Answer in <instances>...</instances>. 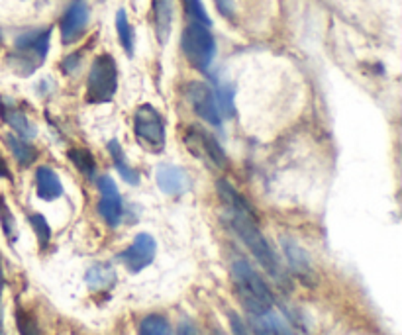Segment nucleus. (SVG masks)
Returning <instances> with one entry per match:
<instances>
[{
    "label": "nucleus",
    "instance_id": "f257e3e1",
    "mask_svg": "<svg viewBox=\"0 0 402 335\" xmlns=\"http://www.w3.org/2000/svg\"><path fill=\"white\" fill-rule=\"evenodd\" d=\"M232 281L239 302L252 318L265 316L273 310L275 298L267 287V282L261 279V274L252 267V263L244 257L234 259L232 263Z\"/></svg>",
    "mask_w": 402,
    "mask_h": 335
},
{
    "label": "nucleus",
    "instance_id": "f03ea898",
    "mask_svg": "<svg viewBox=\"0 0 402 335\" xmlns=\"http://www.w3.org/2000/svg\"><path fill=\"white\" fill-rule=\"evenodd\" d=\"M226 220L230 227L234 230V234L242 239L249 253L257 259V263L263 267V271L271 274L275 281H283L281 261L271 247V243L267 242V237L259 230L257 214H228L226 212Z\"/></svg>",
    "mask_w": 402,
    "mask_h": 335
},
{
    "label": "nucleus",
    "instance_id": "7ed1b4c3",
    "mask_svg": "<svg viewBox=\"0 0 402 335\" xmlns=\"http://www.w3.org/2000/svg\"><path fill=\"white\" fill-rule=\"evenodd\" d=\"M51 31L53 28L46 30L28 31L20 36L14 43V51L10 53V65L22 77H30L32 73L40 69L49 51V41H51Z\"/></svg>",
    "mask_w": 402,
    "mask_h": 335
},
{
    "label": "nucleus",
    "instance_id": "20e7f679",
    "mask_svg": "<svg viewBox=\"0 0 402 335\" xmlns=\"http://www.w3.org/2000/svg\"><path fill=\"white\" fill-rule=\"evenodd\" d=\"M118 91V65L110 53L96 55L87 77L85 100L88 104H106Z\"/></svg>",
    "mask_w": 402,
    "mask_h": 335
},
{
    "label": "nucleus",
    "instance_id": "39448f33",
    "mask_svg": "<svg viewBox=\"0 0 402 335\" xmlns=\"http://www.w3.org/2000/svg\"><path fill=\"white\" fill-rule=\"evenodd\" d=\"M181 51L185 59L190 63V67L206 73L212 65L216 55V39L208 26L190 22L181 36Z\"/></svg>",
    "mask_w": 402,
    "mask_h": 335
},
{
    "label": "nucleus",
    "instance_id": "423d86ee",
    "mask_svg": "<svg viewBox=\"0 0 402 335\" xmlns=\"http://www.w3.org/2000/svg\"><path fill=\"white\" fill-rule=\"evenodd\" d=\"M134 135L138 143L153 155L161 153L167 143L165 120L151 104H140L134 112Z\"/></svg>",
    "mask_w": 402,
    "mask_h": 335
},
{
    "label": "nucleus",
    "instance_id": "0eeeda50",
    "mask_svg": "<svg viewBox=\"0 0 402 335\" xmlns=\"http://www.w3.org/2000/svg\"><path fill=\"white\" fill-rule=\"evenodd\" d=\"M185 141H187V148L197 157L205 159L206 163H210L220 171L228 167L226 151L222 149L212 133H208L202 128H189V132L185 133Z\"/></svg>",
    "mask_w": 402,
    "mask_h": 335
},
{
    "label": "nucleus",
    "instance_id": "6e6552de",
    "mask_svg": "<svg viewBox=\"0 0 402 335\" xmlns=\"http://www.w3.org/2000/svg\"><path fill=\"white\" fill-rule=\"evenodd\" d=\"M185 96L189 100L190 108L195 110L198 118H202L214 128L222 125V114L216 104V96H214V88L208 86L202 81H190L187 88H185Z\"/></svg>",
    "mask_w": 402,
    "mask_h": 335
},
{
    "label": "nucleus",
    "instance_id": "1a4fd4ad",
    "mask_svg": "<svg viewBox=\"0 0 402 335\" xmlns=\"http://www.w3.org/2000/svg\"><path fill=\"white\" fill-rule=\"evenodd\" d=\"M158 253L155 237L150 234H138L134 242L126 249L118 253V261L126 267L130 273H142L145 267H150Z\"/></svg>",
    "mask_w": 402,
    "mask_h": 335
},
{
    "label": "nucleus",
    "instance_id": "9d476101",
    "mask_svg": "<svg viewBox=\"0 0 402 335\" xmlns=\"http://www.w3.org/2000/svg\"><path fill=\"white\" fill-rule=\"evenodd\" d=\"M88 18H91V8H88L87 2L85 0H73L69 8L65 10V14L61 16V22H59V34H61V41L65 46L77 41L85 34Z\"/></svg>",
    "mask_w": 402,
    "mask_h": 335
},
{
    "label": "nucleus",
    "instance_id": "9b49d317",
    "mask_svg": "<svg viewBox=\"0 0 402 335\" xmlns=\"http://www.w3.org/2000/svg\"><path fill=\"white\" fill-rule=\"evenodd\" d=\"M96 187L100 192V200H98V214L110 227H116L122 220V198H120L118 187L112 177L103 175L96 180Z\"/></svg>",
    "mask_w": 402,
    "mask_h": 335
},
{
    "label": "nucleus",
    "instance_id": "f8f14e48",
    "mask_svg": "<svg viewBox=\"0 0 402 335\" xmlns=\"http://www.w3.org/2000/svg\"><path fill=\"white\" fill-rule=\"evenodd\" d=\"M283 251H284V257H287V263L291 267V273L302 281L304 284H314L316 282V274H314V269H312V263H310V257H308L306 249L299 245V243L294 242V239H289V237H284L283 242Z\"/></svg>",
    "mask_w": 402,
    "mask_h": 335
},
{
    "label": "nucleus",
    "instance_id": "ddd939ff",
    "mask_svg": "<svg viewBox=\"0 0 402 335\" xmlns=\"http://www.w3.org/2000/svg\"><path fill=\"white\" fill-rule=\"evenodd\" d=\"M155 180H158V187L161 188V192H165L169 196H179L189 188L187 172L182 171L181 167L171 163L159 165Z\"/></svg>",
    "mask_w": 402,
    "mask_h": 335
},
{
    "label": "nucleus",
    "instance_id": "4468645a",
    "mask_svg": "<svg viewBox=\"0 0 402 335\" xmlns=\"http://www.w3.org/2000/svg\"><path fill=\"white\" fill-rule=\"evenodd\" d=\"M173 0H151V22L158 36V41L165 46L173 28Z\"/></svg>",
    "mask_w": 402,
    "mask_h": 335
},
{
    "label": "nucleus",
    "instance_id": "2eb2a0df",
    "mask_svg": "<svg viewBox=\"0 0 402 335\" xmlns=\"http://www.w3.org/2000/svg\"><path fill=\"white\" fill-rule=\"evenodd\" d=\"M0 118H2V120L16 132L18 138H22V140H32L34 135H36V128H34L32 122H30L24 112L18 110L12 102L0 100Z\"/></svg>",
    "mask_w": 402,
    "mask_h": 335
},
{
    "label": "nucleus",
    "instance_id": "dca6fc26",
    "mask_svg": "<svg viewBox=\"0 0 402 335\" xmlns=\"http://www.w3.org/2000/svg\"><path fill=\"white\" fill-rule=\"evenodd\" d=\"M36 190L41 200H48V202H53L63 196V185L57 177V172L48 165H41L36 171Z\"/></svg>",
    "mask_w": 402,
    "mask_h": 335
},
{
    "label": "nucleus",
    "instance_id": "f3484780",
    "mask_svg": "<svg viewBox=\"0 0 402 335\" xmlns=\"http://www.w3.org/2000/svg\"><path fill=\"white\" fill-rule=\"evenodd\" d=\"M4 143H6V148L10 149L12 157L18 161V165H22V167L32 165L34 161H36V157H38V151H36V148H34L32 143L28 140L18 138L16 133H6V135H4Z\"/></svg>",
    "mask_w": 402,
    "mask_h": 335
},
{
    "label": "nucleus",
    "instance_id": "a211bd4d",
    "mask_svg": "<svg viewBox=\"0 0 402 335\" xmlns=\"http://www.w3.org/2000/svg\"><path fill=\"white\" fill-rule=\"evenodd\" d=\"M108 153H110L114 167H116V171L120 172L122 180H126L128 185H138V182H140V175H138V171H135L132 165L128 163L126 153H124V149L120 148L118 141L112 140L110 143H108Z\"/></svg>",
    "mask_w": 402,
    "mask_h": 335
},
{
    "label": "nucleus",
    "instance_id": "6ab92c4d",
    "mask_svg": "<svg viewBox=\"0 0 402 335\" xmlns=\"http://www.w3.org/2000/svg\"><path fill=\"white\" fill-rule=\"evenodd\" d=\"M85 281H87L88 289L93 290H104L114 287L116 282V273L110 265H103V263H96L87 271L85 274Z\"/></svg>",
    "mask_w": 402,
    "mask_h": 335
},
{
    "label": "nucleus",
    "instance_id": "aec40b11",
    "mask_svg": "<svg viewBox=\"0 0 402 335\" xmlns=\"http://www.w3.org/2000/svg\"><path fill=\"white\" fill-rule=\"evenodd\" d=\"M67 157L71 159V163L79 169L87 179H93L96 172V161L93 153L85 148H73L67 151Z\"/></svg>",
    "mask_w": 402,
    "mask_h": 335
},
{
    "label": "nucleus",
    "instance_id": "412c9836",
    "mask_svg": "<svg viewBox=\"0 0 402 335\" xmlns=\"http://www.w3.org/2000/svg\"><path fill=\"white\" fill-rule=\"evenodd\" d=\"M116 34H118L120 46L124 47V51L128 55H134V30L130 26V20H128V14L124 8H120L116 12Z\"/></svg>",
    "mask_w": 402,
    "mask_h": 335
},
{
    "label": "nucleus",
    "instance_id": "4be33fe9",
    "mask_svg": "<svg viewBox=\"0 0 402 335\" xmlns=\"http://www.w3.org/2000/svg\"><path fill=\"white\" fill-rule=\"evenodd\" d=\"M138 335H171V326L161 314H150L140 321Z\"/></svg>",
    "mask_w": 402,
    "mask_h": 335
},
{
    "label": "nucleus",
    "instance_id": "5701e85b",
    "mask_svg": "<svg viewBox=\"0 0 402 335\" xmlns=\"http://www.w3.org/2000/svg\"><path fill=\"white\" fill-rule=\"evenodd\" d=\"M214 96H216V104H218V110H220L222 118L224 116L232 118L236 114V106H234V86H230V83L216 85V88H214Z\"/></svg>",
    "mask_w": 402,
    "mask_h": 335
},
{
    "label": "nucleus",
    "instance_id": "b1692460",
    "mask_svg": "<svg viewBox=\"0 0 402 335\" xmlns=\"http://www.w3.org/2000/svg\"><path fill=\"white\" fill-rule=\"evenodd\" d=\"M0 227H2V234L9 239V243H16L18 239V226L14 214L10 212L9 204L4 200V196H0Z\"/></svg>",
    "mask_w": 402,
    "mask_h": 335
},
{
    "label": "nucleus",
    "instance_id": "393cba45",
    "mask_svg": "<svg viewBox=\"0 0 402 335\" xmlns=\"http://www.w3.org/2000/svg\"><path fill=\"white\" fill-rule=\"evenodd\" d=\"M16 326L20 335H41L40 324L34 318L32 312H28L24 308H16Z\"/></svg>",
    "mask_w": 402,
    "mask_h": 335
},
{
    "label": "nucleus",
    "instance_id": "a878e982",
    "mask_svg": "<svg viewBox=\"0 0 402 335\" xmlns=\"http://www.w3.org/2000/svg\"><path fill=\"white\" fill-rule=\"evenodd\" d=\"M30 226H32L34 234L38 237L41 249H46L51 242V227H49L48 220L41 214H30Z\"/></svg>",
    "mask_w": 402,
    "mask_h": 335
},
{
    "label": "nucleus",
    "instance_id": "bb28decb",
    "mask_svg": "<svg viewBox=\"0 0 402 335\" xmlns=\"http://www.w3.org/2000/svg\"><path fill=\"white\" fill-rule=\"evenodd\" d=\"M182 4H185V12L190 18V22L210 26V18H208L202 0H182Z\"/></svg>",
    "mask_w": 402,
    "mask_h": 335
},
{
    "label": "nucleus",
    "instance_id": "cd10ccee",
    "mask_svg": "<svg viewBox=\"0 0 402 335\" xmlns=\"http://www.w3.org/2000/svg\"><path fill=\"white\" fill-rule=\"evenodd\" d=\"M253 334L255 335H279L273 321V312H267L265 316H257L252 320Z\"/></svg>",
    "mask_w": 402,
    "mask_h": 335
},
{
    "label": "nucleus",
    "instance_id": "c85d7f7f",
    "mask_svg": "<svg viewBox=\"0 0 402 335\" xmlns=\"http://www.w3.org/2000/svg\"><path fill=\"white\" fill-rule=\"evenodd\" d=\"M228 320H230V329H232V335H252L249 334V329H247V326H245V321L242 320L236 312H230Z\"/></svg>",
    "mask_w": 402,
    "mask_h": 335
},
{
    "label": "nucleus",
    "instance_id": "c756f323",
    "mask_svg": "<svg viewBox=\"0 0 402 335\" xmlns=\"http://www.w3.org/2000/svg\"><path fill=\"white\" fill-rule=\"evenodd\" d=\"M216 8L224 18H232L234 16V0H214Z\"/></svg>",
    "mask_w": 402,
    "mask_h": 335
},
{
    "label": "nucleus",
    "instance_id": "7c9ffc66",
    "mask_svg": "<svg viewBox=\"0 0 402 335\" xmlns=\"http://www.w3.org/2000/svg\"><path fill=\"white\" fill-rule=\"evenodd\" d=\"M273 321H275V328H277V331H279V335H297L291 329V326H287L281 318H277L275 314H273Z\"/></svg>",
    "mask_w": 402,
    "mask_h": 335
},
{
    "label": "nucleus",
    "instance_id": "2f4dec72",
    "mask_svg": "<svg viewBox=\"0 0 402 335\" xmlns=\"http://www.w3.org/2000/svg\"><path fill=\"white\" fill-rule=\"evenodd\" d=\"M179 335H198V331L189 320H185L179 324Z\"/></svg>",
    "mask_w": 402,
    "mask_h": 335
},
{
    "label": "nucleus",
    "instance_id": "473e14b6",
    "mask_svg": "<svg viewBox=\"0 0 402 335\" xmlns=\"http://www.w3.org/2000/svg\"><path fill=\"white\" fill-rule=\"evenodd\" d=\"M0 179H6V180L12 179V172H10L9 163L4 161V157L2 155H0Z\"/></svg>",
    "mask_w": 402,
    "mask_h": 335
},
{
    "label": "nucleus",
    "instance_id": "72a5a7b5",
    "mask_svg": "<svg viewBox=\"0 0 402 335\" xmlns=\"http://www.w3.org/2000/svg\"><path fill=\"white\" fill-rule=\"evenodd\" d=\"M2 290H4V271H2V257H0V297H2Z\"/></svg>",
    "mask_w": 402,
    "mask_h": 335
},
{
    "label": "nucleus",
    "instance_id": "f704fd0d",
    "mask_svg": "<svg viewBox=\"0 0 402 335\" xmlns=\"http://www.w3.org/2000/svg\"><path fill=\"white\" fill-rule=\"evenodd\" d=\"M0 335H4V320H2V308H0Z\"/></svg>",
    "mask_w": 402,
    "mask_h": 335
}]
</instances>
